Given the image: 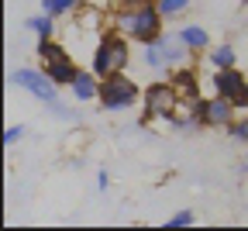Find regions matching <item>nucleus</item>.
<instances>
[{
  "instance_id": "412c9836",
  "label": "nucleus",
  "mask_w": 248,
  "mask_h": 231,
  "mask_svg": "<svg viewBox=\"0 0 248 231\" xmlns=\"http://www.w3.org/2000/svg\"><path fill=\"white\" fill-rule=\"evenodd\" d=\"M21 135H24V128H21V124H11V128L4 131V145H7V148H11V145H17V142H21Z\"/></svg>"
},
{
  "instance_id": "2eb2a0df",
  "label": "nucleus",
  "mask_w": 248,
  "mask_h": 231,
  "mask_svg": "<svg viewBox=\"0 0 248 231\" xmlns=\"http://www.w3.org/2000/svg\"><path fill=\"white\" fill-rule=\"evenodd\" d=\"M24 28H28V31H35L38 38H52V31H55V14L42 11V14H35V17H28Z\"/></svg>"
},
{
  "instance_id": "20e7f679",
  "label": "nucleus",
  "mask_w": 248,
  "mask_h": 231,
  "mask_svg": "<svg viewBox=\"0 0 248 231\" xmlns=\"http://www.w3.org/2000/svg\"><path fill=\"white\" fill-rule=\"evenodd\" d=\"M11 83L21 86V90H28V93L35 97V100H42L45 107H48L52 100H59V90H62L45 69H28V66H24V69H14V73H11Z\"/></svg>"
},
{
  "instance_id": "5701e85b",
  "label": "nucleus",
  "mask_w": 248,
  "mask_h": 231,
  "mask_svg": "<svg viewBox=\"0 0 248 231\" xmlns=\"http://www.w3.org/2000/svg\"><path fill=\"white\" fill-rule=\"evenodd\" d=\"M107 186H110V180H107V173H104V169H100V173H97V190H100V193H104V190H107Z\"/></svg>"
},
{
  "instance_id": "39448f33",
  "label": "nucleus",
  "mask_w": 248,
  "mask_h": 231,
  "mask_svg": "<svg viewBox=\"0 0 248 231\" xmlns=\"http://www.w3.org/2000/svg\"><path fill=\"white\" fill-rule=\"evenodd\" d=\"M197 114L203 117V128H231V121L238 117V104L231 100V97H203V100H197Z\"/></svg>"
},
{
  "instance_id": "6e6552de",
  "label": "nucleus",
  "mask_w": 248,
  "mask_h": 231,
  "mask_svg": "<svg viewBox=\"0 0 248 231\" xmlns=\"http://www.w3.org/2000/svg\"><path fill=\"white\" fill-rule=\"evenodd\" d=\"M69 90H73L76 100H83V104L86 100H100V76L93 73V69H79Z\"/></svg>"
},
{
  "instance_id": "6ab92c4d",
  "label": "nucleus",
  "mask_w": 248,
  "mask_h": 231,
  "mask_svg": "<svg viewBox=\"0 0 248 231\" xmlns=\"http://www.w3.org/2000/svg\"><path fill=\"white\" fill-rule=\"evenodd\" d=\"M197 221V214L193 211H179V214H172L169 221H166V228H190Z\"/></svg>"
},
{
  "instance_id": "9d476101",
  "label": "nucleus",
  "mask_w": 248,
  "mask_h": 231,
  "mask_svg": "<svg viewBox=\"0 0 248 231\" xmlns=\"http://www.w3.org/2000/svg\"><path fill=\"white\" fill-rule=\"evenodd\" d=\"M172 86L179 90V97H183V100H197V73L190 69V66H179V69L172 73Z\"/></svg>"
},
{
  "instance_id": "dca6fc26",
  "label": "nucleus",
  "mask_w": 248,
  "mask_h": 231,
  "mask_svg": "<svg viewBox=\"0 0 248 231\" xmlns=\"http://www.w3.org/2000/svg\"><path fill=\"white\" fill-rule=\"evenodd\" d=\"M190 4H193V0H155V7H159V14H162L166 21H176L179 14H186V11H190Z\"/></svg>"
},
{
  "instance_id": "9b49d317",
  "label": "nucleus",
  "mask_w": 248,
  "mask_h": 231,
  "mask_svg": "<svg viewBox=\"0 0 248 231\" xmlns=\"http://www.w3.org/2000/svg\"><path fill=\"white\" fill-rule=\"evenodd\" d=\"M176 35H179L186 45H190L193 52H207V49H210V35H207V28H203V24H183Z\"/></svg>"
},
{
  "instance_id": "4be33fe9",
  "label": "nucleus",
  "mask_w": 248,
  "mask_h": 231,
  "mask_svg": "<svg viewBox=\"0 0 248 231\" xmlns=\"http://www.w3.org/2000/svg\"><path fill=\"white\" fill-rule=\"evenodd\" d=\"M97 21H100V11H83V28H97Z\"/></svg>"
},
{
  "instance_id": "f3484780",
  "label": "nucleus",
  "mask_w": 248,
  "mask_h": 231,
  "mask_svg": "<svg viewBox=\"0 0 248 231\" xmlns=\"http://www.w3.org/2000/svg\"><path fill=\"white\" fill-rule=\"evenodd\" d=\"M38 7L48 11V14H55V17H66V14L79 11V0H38Z\"/></svg>"
},
{
  "instance_id": "7ed1b4c3",
  "label": "nucleus",
  "mask_w": 248,
  "mask_h": 231,
  "mask_svg": "<svg viewBox=\"0 0 248 231\" xmlns=\"http://www.w3.org/2000/svg\"><path fill=\"white\" fill-rule=\"evenodd\" d=\"M141 104H145V121H152V117H172L179 111V104H183V97L172 86V80H155V83L145 86Z\"/></svg>"
},
{
  "instance_id": "0eeeda50",
  "label": "nucleus",
  "mask_w": 248,
  "mask_h": 231,
  "mask_svg": "<svg viewBox=\"0 0 248 231\" xmlns=\"http://www.w3.org/2000/svg\"><path fill=\"white\" fill-rule=\"evenodd\" d=\"M162 52H166V66H169V69L190 66V55H193V49L186 45L179 35H162Z\"/></svg>"
},
{
  "instance_id": "aec40b11",
  "label": "nucleus",
  "mask_w": 248,
  "mask_h": 231,
  "mask_svg": "<svg viewBox=\"0 0 248 231\" xmlns=\"http://www.w3.org/2000/svg\"><path fill=\"white\" fill-rule=\"evenodd\" d=\"M48 111H52V114H55L59 121H79V114H76L73 107H62L59 100H52V104H48Z\"/></svg>"
},
{
  "instance_id": "1a4fd4ad",
  "label": "nucleus",
  "mask_w": 248,
  "mask_h": 231,
  "mask_svg": "<svg viewBox=\"0 0 248 231\" xmlns=\"http://www.w3.org/2000/svg\"><path fill=\"white\" fill-rule=\"evenodd\" d=\"M42 69L59 83V86H73V80H76V73H79V66L66 55V59H59V62H48V66H42Z\"/></svg>"
},
{
  "instance_id": "423d86ee",
  "label": "nucleus",
  "mask_w": 248,
  "mask_h": 231,
  "mask_svg": "<svg viewBox=\"0 0 248 231\" xmlns=\"http://www.w3.org/2000/svg\"><path fill=\"white\" fill-rule=\"evenodd\" d=\"M210 86H214V93H221V97H231L234 104H238L241 97L248 93V80H245V73L238 69V66H231V69H214V76H210Z\"/></svg>"
},
{
  "instance_id": "f03ea898",
  "label": "nucleus",
  "mask_w": 248,
  "mask_h": 231,
  "mask_svg": "<svg viewBox=\"0 0 248 231\" xmlns=\"http://www.w3.org/2000/svg\"><path fill=\"white\" fill-rule=\"evenodd\" d=\"M141 100V90L131 76H124V73H110L100 80V107L117 114V111H131L135 104Z\"/></svg>"
},
{
  "instance_id": "a211bd4d",
  "label": "nucleus",
  "mask_w": 248,
  "mask_h": 231,
  "mask_svg": "<svg viewBox=\"0 0 248 231\" xmlns=\"http://www.w3.org/2000/svg\"><path fill=\"white\" fill-rule=\"evenodd\" d=\"M228 135H231L234 142H248V114H238V117L231 121V128H228Z\"/></svg>"
},
{
  "instance_id": "f8f14e48",
  "label": "nucleus",
  "mask_w": 248,
  "mask_h": 231,
  "mask_svg": "<svg viewBox=\"0 0 248 231\" xmlns=\"http://www.w3.org/2000/svg\"><path fill=\"white\" fill-rule=\"evenodd\" d=\"M207 62L214 66V69H231V66H238V49L231 42L214 45V49H207Z\"/></svg>"
},
{
  "instance_id": "ddd939ff",
  "label": "nucleus",
  "mask_w": 248,
  "mask_h": 231,
  "mask_svg": "<svg viewBox=\"0 0 248 231\" xmlns=\"http://www.w3.org/2000/svg\"><path fill=\"white\" fill-rule=\"evenodd\" d=\"M141 66H145V69H169V66H166V52H162V38L141 45Z\"/></svg>"
},
{
  "instance_id": "f257e3e1",
  "label": "nucleus",
  "mask_w": 248,
  "mask_h": 231,
  "mask_svg": "<svg viewBox=\"0 0 248 231\" xmlns=\"http://www.w3.org/2000/svg\"><path fill=\"white\" fill-rule=\"evenodd\" d=\"M162 24H166V17L159 14L155 0H145V4H117L114 14H110V28L121 31L124 38L138 42V45L162 38Z\"/></svg>"
},
{
  "instance_id": "4468645a",
  "label": "nucleus",
  "mask_w": 248,
  "mask_h": 231,
  "mask_svg": "<svg viewBox=\"0 0 248 231\" xmlns=\"http://www.w3.org/2000/svg\"><path fill=\"white\" fill-rule=\"evenodd\" d=\"M35 52H38V62H42V66L59 62V59H66V55H69V52H66V45H59L55 38H38Z\"/></svg>"
}]
</instances>
